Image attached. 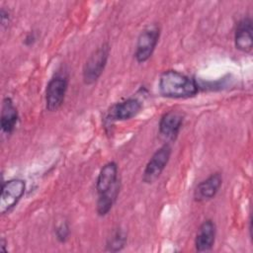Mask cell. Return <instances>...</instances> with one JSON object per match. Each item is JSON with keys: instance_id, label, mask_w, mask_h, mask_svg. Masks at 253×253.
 <instances>
[{"instance_id": "6da1fadb", "label": "cell", "mask_w": 253, "mask_h": 253, "mask_svg": "<svg viewBox=\"0 0 253 253\" xmlns=\"http://www.w3.org/2000/svg\"><path fill=\"white\" fill-rule=\"evenodd\" d=\"M158 89L162 96L167 98H190L199 92L197 82L176 70L164 71L159 78Z\"/></svg>"}, {"instance_id": "7a4b0ae2", "label": "cell", "mask_w": 253, "mask_h": 253, "mask_svg": "<svg viewBox=\"0 0 253 253\" xmlns=\"http://www.w3.org/2000/svg\"><path fill=\"white\" fill-rule=\"evenodd\" d=\"M110 54V46L103 43L86 60L83 67V80L86 84H93L102 75Z\"/></svg>"}, {"instance_id": "3957f363", "label": "cell", "mask_w": 253, "mask_h": 253, "mask_svg": "<svg viewBox=\"0 0 253 253\" xmlns=\"http://www.w3.org/2000/svg\"><path fill=\"white\" fill-rule=\"evenodd\" d=\"M171 152L172 148L170 144L166 142L153 153L142 174V181L144 183L151 184L159 178L170 159Z\"/></svg>"}, {"instance_id": "277c9868", "label": "cell", "mask_w": 253, "mask_h": 253, "mask_svg": "<svg viewBox=\"0 0 253 253\" xmlns=\"http://www.w3.org/2000/svg\"><path fill=\"white\" fill-rule=\"evenodd\" d=\"M160 36V31L157 26H149L141 31L137 38L134 57L137 62L143 63L152 55Z\"/></svg>"}, {"instance_id": "5b68a950", "label": "cell", "mask_w": 253, "mask_h": 253, "mask_svg": "<svg viewBox=\"0 0 253 253\" xmlns=\"http://www.w3.org/2000/svg\"><path fill=\"white\" fill-rule=\"evenodd\" d=\"M26 190L24 180L15 178L11 179L2 185L0 197V211L2 214L9 212L21 200Z\"/></svg>"}, {"instance_id": "8992f818", "label": "cell", "mask_w": 253, "mask_h": 253, "mask_svg": "<svg viewBox=\"0 0 253 253\" xmlns=\"http://www.w3.org/2000/svg\"><path fill=\"white\" fill-rule=\"evenodd\" d=\"M67 87L68 80L62 75H55L48 81L45 89V106L48 111H56L62 105Z\"/></svg>"}, {"instance_id": "52a82bcc", "label": "cell", "mask_w": 253, "mask_h": 253, "mask_svg": "<svg viewBox=\"0 0 253 253\" xmlns=\"http://www.w3.org/2000/svg\"><path fill=\"white\" fill-rule=\"evenodd\" d=\"M184 121V115L179 111H168L159 122V134L167 143L177 138Z\"/></svg>"}, {"instance_id": "ba28073f", "label": "cell", "mask_w": 253, "mask_h": 253, "mask_svg": "<svg viewBox=\"0 0 253 253\" xmlns=\"http://www.w3.org/2000/svg\"><path fill=\"white\" fill-rule=\"evenodd\" d=\"M141 108L140 101L135 98H129L115 104L109 111L108 119L111 121H126L135 117Z\"/></svg>"}, {"instance_id": "9c48e42d", "label": "cell", "mask_w": 253, "mask_h": 253, "mask_svg": "<svg viewBox=\"0 0 253 253\" xmlns=\"http://www.w3.org/2000/svg\"><path fill=\"white\" fill-rule=\"evenodd\" d=\"M222 184V176L220 173H213L204 181L200 182L195 191L194 199L197 202H206L212 199L218 192Z\"/></svg>"}, {"instance_id": "30bf717a", "label": "cell", "mask_w": 253, "mask_h": 253, "mask_svg": "<svg viewBox=\"0 0 253 253\" xmlns=\"http://www.w3.org/2000/svg\"><path fill=\"white\" fill-rule=\"evenodd\" d=\"M252 20L249 17H244L237 23L234 33V44L237 49L243 52H250L252 50Z\"/></svg>"}, {"instance_id": "8fae6325", "label": "cell", "mask_w": 253, "mask_h": 253, "mask_svg": "<svg viewBox=\"0 0 253 253\" xmlns=\"http://www.w3.org/2000/svg\"><path fill=\"white\" fill-rule=\"evenodd\" d=\"M118 171V165L116 162L113 161L106 163L101 168L96 183V190L98 195L109 191L114 186L120 183Z\"/></svg>"}, {"instance_id": "7c38bea8", "label": "cell", "mask_w": 253, "mask_h": 253, "mask_svg": "<svg viewBox=\"0 0 253 253\" xmlns=\"http://www.w3.org/2000/svg\"><path fill=\"white\" fill-rule=\"evenodd\" d=\"M216 227L214 222L211 219L205 220L199 227L196 239L195 246L197 251L205 252L210 251L215 241Z\"/></svg>"}, {"instance_id": "4fadbf2b", "label": "cell", "mask_w": 253, "mask_h": 253, "mask_svg": "<svg viewBox=\"0 0 253 253\" xmlns=\"http://www.w3.org/2000/svg\"><path fill=\"white\" fill-rule=\"evenodd\" d=\"M19 115L16 107L13 104L11 98L7 97L3 100L2 103V111H1V118H0V126L1 129L5 132L10 134L16 127L18 123Z\"/></svg>"}, {"instance_id": "5bb4252c", "label": "cell", "mask_w": 253, "mask_h": 253, "mask_svg": "<svg viewBox=\"0 0 253 253\" xmlns=\"http://www.w3.org/2000/svg\"><path fill=\"white\" fill-rule=\"evenodd\" d=\"M120 192V183L114 186L109 191L98 195L97 201V213L101 216L106 215L112 209L114 203L117 200V197Z\"/></svg>"}, {"instance_id": "9a60e30c", "label": "cell", "mask_w": 253, "mask_h": 253, "mask_svg": "<svg viewBox=\"0 0 253 253\" xmlns=\"http://www.w3.org/2000/svg\"><path fill=\"white\" fill-rule=\"evenodd\" d=\"M126 243V234L121 228L115 229L107 241V249L112 252L122 250Z\"/></svg>"}, {"instance_id": "2e32d148", "label": "cell", "mask_w": 253, "mask_h": 253, "mask_svg": "<svg viewBox=\"0 0 253 253\" xmlns=\"http://www.w3.org/2000/svg\"><path fill=\"white\" fill-rule=\"evenodd\" d=\"M70 229L67 222H62L55 228V236L59 242H65L69 236Z\"/></svg>"}, {"instance_id": "e0dca14e", "label": "cell", "mask_w": 253, "mask_h": 253, "mask_svg": "<svg viewBox=\"0 0 253 253\" xmlns=\"http://www.w3.org/2000/svg\"><path fill=\"white\" fill-rule=\"evenodd\" d=\"M0 18H1V23H2L3 26H5L9 23V13L7 11H5L4 9L1 10Z\"/></svg>"}, {"instance_id": "ac0fdd59", "label": "cell", "mask_w": 253, "mask_h": 253, "mask_svg": "<svg viewBox=\"0 0 253 253\" xmlns=\"http://www.w3.org/2000/svg\"><path fill=\"white\" fill-rule=\"evenodd\" d=\"M36 39H37L36 35L34 33H30L25 38V43L27 45H31V44H33L36 42Z\"/></svg>"}, {"instance_id": "d6986e66", "label": "cell", "mask_w": 253, "mask_h": 253, "mask_svg": "<svg viewBox=\"0 0 253 253\" xmlns=\"http://www.w3.org/2000/svg\"><path fill=\"white\" fill-rule=\"evenodd\" d=\"M5 245H6V241L2 238L1 240V248H2V251L3 252H6V249H5Z\"/></svg>"}]
</instances>
